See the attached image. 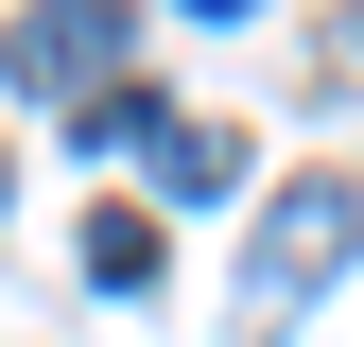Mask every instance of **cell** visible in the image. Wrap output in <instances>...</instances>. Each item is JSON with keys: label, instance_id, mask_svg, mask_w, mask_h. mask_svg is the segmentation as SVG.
<instances>
[{"label": "cell", "instance_id": "cell-1", "mask_svg": "<svg viewBox=\"0 0 364 347\" xmlns=\"http://www.w3.org/2000/svg\"><path fill=\"white\" fill-rule=\"evenodd\" d=\"M347 243H364V191L347 174H295V191L260 208V243H243V347H278L312 313V278H347Z\"/></svg>", "mask_w": 364, "mask_h": 347}, {"label": "cell", "instance_id": "cell-2", "mask_svg": "<svg viewBox=\"0 0 364 347\" xmlns=\"http://www.w3.org/2000/svg\"><path fill=\"white\" fill-rule=\"evenodd\" d=\"M122 0H35L18 35H0V87H18V105H87V87H122Z\"/></svg>", "mask_w": 364, "mask_h": 347}, {"label": "cell", "instance_id": "cell-3", "mask_svg": "<svg viewBox=\"0 0 364 347\" xmlns=\"http://www.w3.org/2000/svg\"><path fill=\"white\" fill-rule=\"evenodd\" d=\"M139 174H156L173 208H225V191H243V139H225V122H173V139H156Z\"/></svg>", "mask_w": 364, "mask_h": 347}, {"label": "cell", "instance_id": "cell-4", "mask_svg": "<svg viewBox=\"0 0 364 347\" xmlns=\"http://www.w3.org/2000/svg\"><path fill=\"white\" fill-rule=\"evenodd\" d=\"M70 122H87V156H156V139H173V105H156V87H87Z\"/></svg>", "mask_w": 364, "mask_h": 347}, {"label": "cell", "instance_id": "cell-5", "mask_svg": "<svg viewBox=\"0 0 364 347\" xmlns=\"http://www.w3.org/2000/svg\"><path fill=\"white\" fill-rule=\"evenodd\" d=\"M87 278L139 295V278H156V208H87Z\"/></svg>", "mask_w": 364, "mask_h": 347}]
</instances>
